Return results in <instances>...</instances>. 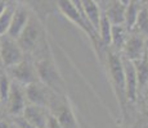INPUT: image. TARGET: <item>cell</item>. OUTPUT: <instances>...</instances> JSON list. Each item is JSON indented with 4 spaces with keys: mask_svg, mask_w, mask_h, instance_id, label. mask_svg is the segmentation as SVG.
Segmentation results:
<instances>
[{
    "mask_svg": "<svg viewBox=\"0 0 148 128\" xmlns=\"http://www.w3.org/2000/svg\"><path fill=\"white\" fill-rule=\"evenodd\" d=\"M3 65V62H1V56H0V67Z\"/></svg>",
    "mask_w": 148,
    "mask_h": 128,
    "instance_id": "30",
    "label": "cell"
},
{
    "mask_svg": "<svg viewBox=\"0 0 148 128\" xmlns=\"http://www.w3.org/2000/svg\"><path fill=\"white\" fill-rule=\"evenodd\" d=\"M147 7H148V5H147Z\"/></svg>",
    "mask_w": 148,
    "mask_h": 128,
    "instance_id": "34",
    "label": "cell"
},
{
    "mask_svg": "<svg viewBox=\"0 0 148 128\" xmlns=\"http://www.w3.org/2000/svg\"><path fill=\"white\" fill-rule=\"evenodd\" d=\"M23 53L25 51L22 50L16 39L8 35L0 37V56H1L3 67L9 68L19 63L23 59Z\"/></svg>",
    "mask_w": 148,
    "mask_h": 128,
    "instance_id": "5",
    "label": "cell"
},
{
    "mask_svg": "<svg viewBox=\"0 0 148 128\" xmlns=\"http://www.w3.org/2000/svg\"><path fill=\"white\" fill-rule=\"evenodd\" d=\"M22 1H28V0H22Z\"/></svg>",
    "mask_w": 148,
    "mask_h": 128,
    "instance_id": "31",
    "label": "cell"
},
{
    "mask_svg": "<svg viewBox=\"0 0 148 128\" xmlns=\"http://www.w3.org/2000/svg\"><path fill=\"white\" fill-rule=\"evenodd\" d=\"M50 110L47 106H40V105H34L28 104L25 108L22 116L26 119L27 122H30L31 124L39 127V128H45L47 127V121L48 115H49Z\"/></svg>",
    "mask_w": 148,
    "mask_h": 128,
    "instance_id": "12",
    "label": "cell"
},
{
    "mask_svg": "<svg viewBox=\"0 0 148 128\" xmlns=\"http://www.w3.org/2000/svg\"><path fill=\"white\" fill-rule=\"evenodd\" d=\"M14 9H16V8L10 7V5H7L5 10L3 12L1 16H0V37L4 36V35H7L8 30H9V26H10V22H12Z\"/></svg>",
    "mask_w": 148,
    "mask_h": 128,
    "instance_id": "20",
    "label": "cell"
},
{
    "mask_svg": "<svg viewBox=\"0 0 148 128\" xmlns=\"http://www.w3.org/2000/svg\"><path fill=\"white\" fill-rule=\"evenodd\" d=\"M147 42L142 35L127 36V40L122 47V56L132 62H136L146 55Z\"/></svg>",
    "mask_w": 148,
    "mask_h": 128,
    "instance_id": "10",
    "label": "cell"
},
{
    "mask_svg": "<svg viewBox=\"0 0 148 128\" xmlns=\"http://www.w3.org/2000/svg\"><path fill=\"white\" fill-rule=\"evenodd\" d=\"M7 109L8 113L12 114L14 116L22 115L25 108H26V92H25V89H22V85L18 83V82L13 81L12 86H10L9 93H8L7 98Z\"/></svg>",
    "mask_w": 148,
    "mask_h": 128,
    "instance_id": "9",
    "label": "cell"
},
{
    "mask_svg": "<svg viewBox=\"0 0 148 128\" xmlns=\"http://www.w3.org/2000/svg\"><path fill=\"white\" fill-rule=\"evenodd\" d=\"M134 27H136V30L140 33L148 35V7L147 5H143L140 8Z\"/></svg>",
    "mask_w": 148,
    "mask_h": 128,
    "instance_id": "21",
    "label": "cell"
},
{
    "mask_svg": "<svg viewBox=\"0 0 148 128\" xmlns=\"http://www.w3.org/2000/svg\"><path fill=\"white\" fill-rule=\"evenodd\" d=\"M135 70H136V77H138V87L139 91L143 90L148 85V58L147 54L140 58L139 60L134 62Z\"/></svg>",
    "mask_w": 148,
    "mask_h": 128,
    "instance_id": "18",
    "label": "cell"
},
{
    "mask_svg": "<svg viewBox=\"0 0 148 128\" xmlns=\"http://www.w3.org/2000/svg\"><path fill=\"white\" fill-rule=\"evenodd\" d=\"M5 8H7V3H5L4 0H0V16H1L3 12L5 10Z\"/></svg>",
    "mask_w": 148,
    "mask_h": 128,
    "instance_id": "25",
    "label": "cell"
},
{
    "mask_svg": "<svg viewBox=\"0 0 148 128\" xmlns=\"http://www.w3.org/2000/svg\"><path fill=\"white\" fill-rule=\"evenodd\" d=\"M140 8L142 7L139 4V0H130L126 4V9H125V23H124L126 26V28H133L135 26Z\"/></svg>",
    "mask_w": 148,
    "mask_h": 128,
    "instance_id": "19",
    "label": "cell"
},
{
    "mask_svg": "<svg viewBox=\"0 0 148 128\" xmlns=\"http://www.w3.org/2000/svg\"><path fill=\"white\" fill-rule=\"evenodd\" d=\"M57 5H58L61 13L63 14L67 19H70L73 24H76L80 28L85 35L89 36V39L92 40V42L95 46H98V45L101 44L98 32L93 28V26L89 23V21L86 19V17H85V14H84L81 0H58Z\"/></svg>",
    "mask_w": 148,
    "mask_h": 128,
    "instance_id": "2",
    "label": "cell"
},
{
    "mask_svg": "<svg viewBox=\"0 0 148 128\" xmlns=\"http://www.w3.org/2000/svg\"><path fill=\"white\" fill-rule=\"evenodd\" d=\"M108 1H110V0H99V4H102V5H106Z\"/></svg>",
    "mask_w": 148,
    "mask_h": 128,
    "instance_id": "27",
    "label": "cell"
},
{
    "mask_svg": "<svg viewBox=\"0 0 148 128\" xmlns=\"http://www.w3.org/2000/svg\"><path fill=\"white\" fill-rule=\"evenodd\" d=\"M12 81L9 79V74L7 73H0V100L5 101L9 93Z\"/></svg>",
    "mask_w": 148,
    "mask_h": 128,
    "instance_id": "22",
    "label": "cell"
},
{
    "mask_svg": "<svg viewBox=\"0 0 148 128\" xmlns=\"http://www.w3.org/2000/svg\"><path fill=\"white\" fill-rule=\"evenodd\" d=\"M107 67L108 74H110L111 85H112L113 92L117 99L119 106L124 116H126V85H125V72H124V63L122 56L119 55L117 51H110L107 55Z\"/></svg>",
    "mask_w": 148,
    "mask_h": 128,
    "instance_id": "1",
    "label": "cell"
},
{
    "mask_svg": "<svg viewBox=\"0 0 148 128\" xmlns=\"http://www.w3.org/2000/svg\"><path fill=\"white\" fill-rule=\"evenodd\" d=\"M49 110L58 118V121L61 122L63 128H79L75 112H73L72 106H71L70 101H68L66 96L59 98L58 93H56V96L50 102Z\"/></svg>",
    "mask_w": 148,
    "mask_h": 128,
    "instance_id": "4",
    "label": "cell"
},
{
    "mask_svg": "<svg viewBox=\"0 0 148 128\" xmlns=\"http://www.w3.org/2000/svg\"><path fill=\"white\" fill-rule=\"evenodd\" d=\"M125 9H126V4H124L120 0H110L104 5V13L112 24L125 23Z\"/></svg>",
    "mask_w": 148,
    "mask_h": 128,
    "instance_id": "14",
    "label": "cell"
},
{
    "mask_svg": "<svg viewBox=\"0 0 148 128\" xmlns=\"http://www.w3.org/2000/svg\"><path fill=\"white\" fill-rule=\"evenodd\" d=\"M127 28L125 24H113L112 26V39H111V45L113 46L115 51H122L125 42L127 40Z\"/></svg>",
    "mask_w": 148,
    "mask_h": 128,
    "instance_id": "16",
    "label": "cell"
},
{
    "mask_svg": "<svg viewBox=\"0 0 148 128\" xmlns=\"http://www.w3.org/2000/svg\"><path fill=\"white\" fill-rule=\"evenodd\" d=\"M40 36H41V26L35 16H31L26 27L23 28V31L17 39V42L19 44V46L22 47V50L25 53H28V51H32L36 47Z\"/></svg>",
    "mask_w": 148,
    "mask_h": 128,
    "instance_id": "7",
    "label": "cell"
},
{
    "mask_svg": "<svg viewBox=\"0 0 148 128\" xmlns=\"http://www.w3.org/2000/svg\"><path fill=\"white\" fill-rule=\"evenodd\" d=\"M0 102H1V100H0Z\"/></svg>",
    "mask_w": 148,
    "mask_h": 128,
    "instance_id": "33",
    "label": "cell"
},
{
    "mask_svg": "<svg viewBox=\"0 0 148 128\" xmlns=\"http://www.w3.org/2000/svg\"><path fill=\"white\" fill-rule=\"evenodd\" d=\"M122 63H124V72H125V85H126V98L129 102H134L139 92L138 87V77L134 62L122 56Z\"/></svg>",
    "mask_w": 148,
    "mask_h": 128,
    "instance_id": "11",
    "label": "cell"
},
{
    "mask_svg": "<svg viewBox=\"0 0 148 128\" xmlns=\"http://www.w3.org/2000/svg\"><path fill=\"white\" fill-rule=\"evenodd\" d=\"M45 128H63V127H62L61 122L58 121V118H57V116L54 115L52 112H50L49 115H48L47 127H45Z\"/></svg>",
    "mask_w": 148,
    "mask_h": 128,
    "instance_id": "23",
    "label": "cell"
},
{
    "mask_svg": "<svg viewBox=\"0 0 148 128\" xmlns=\"http://www.w3.org/2000/svg\"><path fill=\"white\" fill-rule=\"evenodd\" d=\"M8 74L12 76L13 81L18 82L23 86H27V85L39 81L36 65L32 64L30 60H26V59H22L19 63L8 68Z\"/></svg>",
    "mask_w": 148,
    "mask_h": 128,
    "instance_id": "8",
    "label": "cell"
},
{
    "mask_svg": "<svg viewBox=\"0 0 148 128\" xmlns=\"http://www.w3.org/2000/svg\"><path fill=\"white\" fill-rule=\"evenodd\" d=\"M120 1H122V3H124V4H127V3H129L130 0H120Z\"/></svg>",
    "mask_w": 148,
    "mask_h": 128,
    "instance_id": "28",
    "label": "cell"
},
{
    "mask_svg": "<svg viewBox=\"0 0 148 128\" xmlns=\"http://www.w3.org/2000/svg\"><path fill=\"white\" fill-rule=\"evenodd\" d=\"M14 123H16L17 128H39V127L34 126V124H31L30 122H27L22 115L16 116V121H14Z\"/></svg>",
    "mask_w": 148,
    "mask_h": 128,
    "instance_id": "24",
    "label": "cell"
},
{
    "mask_svg": "<svg viewBox=\"0 0 148 128\" xmlns=\"http://www.w3.org/2000/svg\"><path fill=\"white\" fill-rule=\"evenodd\" d=\"M36 70H38L39 81H41L44 85L50 87L57 93H62L64 90V81L59 73L57 65L54 64L53 59L44 56L39 59L35 63Z\"/></svg>",
    "mask_w": 148,
    "mask_h": 128,
    "instance_id": "3",
    "label": "cell"
},
{
    "mask_svg": "<svg viewBox=\"0 0 148 128\" xmlns=\"http://www.w3.org/2000/svg\"><path fill=\"white\" fill-rule=\"evenodd\" d=\"M30 17H31V14H30V12H28L27 8L23 7V5H18V7L14 9L12 22H10L9 30H8L7 35L17 40L18 36L21 35V32L23 31V28L26 27Z\"/></svg>",
    "mask_w": 148,
    "mask_h": 128,
    "instance_id": "13",
    "label": "cell"
},
{
    "mask_svg": "<svg viewBox=\"0 0 148 128\" xmlns=\"http://www.w3.org/2000/svg\"><path fill=\"white\" fill-rule=\"evenodd\" d=\"M26 99L28 104L40 105V106H50L53 98L56 96V91H53L50 87L44 85L41 81H36L34 83H30L25 87Z\"/></svg>",
    "mask_w": 148,
    "mask_h": 128,
    "instance_id": "6",
    "label": "cell"
},
{
    "mask_svg": "<svg viewBox=\"0 0 148 128\" xmlns=\"http://www.w3.org/2000/svg\"><path fill=\"white\" fill-rule=\"evenodd\" d=\"M112 23L106 16V13L102 12L101 21H99V27H98V33H99V40H101L102 45H111V39H112Z\"/></svg>",
    "mask_w": 148,
    "mask_h": 128,
    "instance_id": "17",
    "label": "cell"
},
{
    "mask_svg": "<svg viewBox=\"0 0 148 128\" xmlns=\"http://www.w3.org/2000/svg\"><path fill=\"white\" fill-rule=\"evenodd\" d=\"M95 1H98V3H99V0H95Z\"/></svg>",
    "mask_w": 148,
    "mask_h": 128,
    "instance_id": "32",
    "label": "cell"
},
{
    "mask_svg": "<svg viewBox=\"0 0 148 128\" xmlns=\"http://www.w3.org/2000/svg\"><path fill=\"white\" fill-rule=\"evenodd\" d=\"M81 5H82V10H84L86 19L93 26V28L98 32L99 21H101V17H102L99 3L95 1V0H81Z\"/></svg>",
    "mask_w": 148,
    "mask_h": 128,
    "instance_id": "15",
    "label": "cell"
},
{
    "mask_svg": "<svg viewBox=\"0 0 148 128\" xmlns=\"http://www.w3.org/2000/svg\"><path fill=\"white\" fill-rule=\"evenodd\" d=\"M146 54H147V58H148V42H147V50H146Z\"/></svg>",
    "mask_w": 148,
    "mask_h": 128,
    "instance_id": "29",
    "label": "cell"
},
{
    "mask_svg": "<svg viewBox=\"0 0 148 128\" xmlns=\"http://www.w3.org/2000/svg\"><path fill=\"white\" fill-rule=\"evenodd\" d=\"M0 128H10V126L8 124V122H5V121H0Z\"/></svg>",
    "mask_w": 148,
    "mask_h": 128,
    "instance_id": "26",
    "label": "cell"
}]
</instances>
